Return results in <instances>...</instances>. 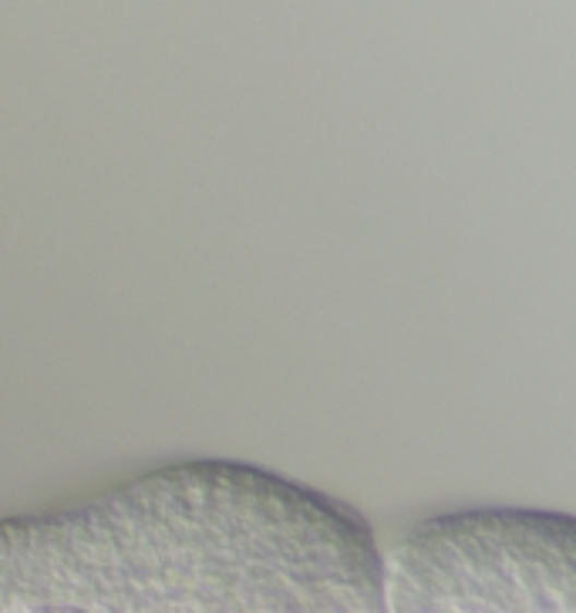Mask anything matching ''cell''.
Segmentation results:
<instances>
[{"label": "cell", "mask_w": 576, "mask_h": 613, "mask_svg": "<svg viewBox=\"0 0 576 613\" xmlns=\"http://www.w3.org/2000/svg\"><path fill=\"white\" fill-rule=\"evenodd\" d=\"M4 613H374L388 556L348 503L240 462L152 469L8 519Z\"/></svg>", "instance_id": "obj_1"}, {"label": "cell", "mask_w": 576, "mask_h": 613, "mask_svg": "<svg viewBox=\"0 0 576 613\" xmlns=\"http://www.w3.org/2000/svg\"><path fill=\"white\" fill-rule=\"evenodd\" d=\"M398 613H576V519L466 509L418 522L388 553Z\"/></svg>", "instance_id": "obj_2"}]
</instances>
